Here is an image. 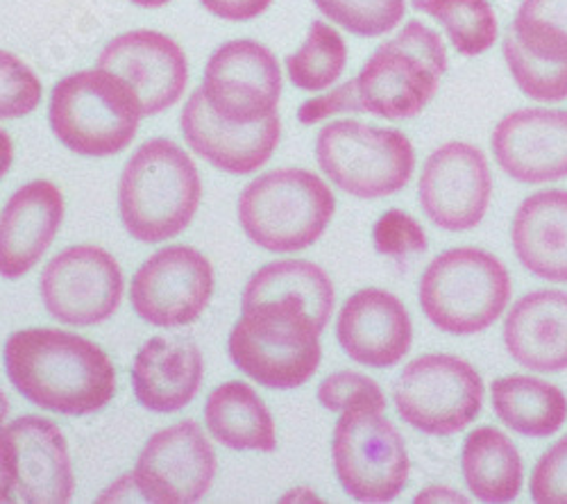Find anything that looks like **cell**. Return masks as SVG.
Returning <instances> with one entry per match:
<instances>
[{
	"mask_svg": "<svg viewBox=\"0 0 567 504\" xmlns=\"http://www.w3.org/2000/svg\"><path fill=\"white\" fill-rule=\"evenodd\" d=\"M200 89L207 105L223 121L252 125L277 114L281 69L264 43L234 39L214 51Z\"/></svg>",
	"mask_w": 567,
	"mask_h": 504,
	"instance_id": "cell-15",
	"label": "cell"
},
{
	"mask_svg": "<svg viewBox=\"0 0 567 504\" xmlns=\"http://www.w3.org/2000/svg\"><path fill=\"white\" fill-rule=\"evenodd\" d=\"M41 80L17 55L0 51V121L23 119L41 103Z\"/></svg>",
	"mask_w": 567,
	"mask_h": 504,
	"instance_id": "cell-32",
	"label": "cell"
},
{
	"mask_svg": "<svg viewBox=\"0 0 567 504\" xmlns=\"http://www.w3.org/2000/svg\"><path fill=\"white\" fill-rule=\"evenodd\" d=\"M461 471L470 493L482 502H511L523 488V456L504 432L491 425L467 434L461 452Z\"/></svg>",
	"mask_w": 567,
	"mask_h": 504,
	"instance_id": "cell-27",
	"label": "cell"
},
{
	"mask_svg": "<svg viewBox=\"0 0 567 504\" xmlns=\"http://www.w3.org/2000/svg\"><path fill=\"white\" fill-rule=\"evenodd\" d=\"M337 339L352 361L391 369L411 350V316L398 296L384 289H361L339 311Z\"/></svg>",
	"mask_w": 567,
	"mask_h": 504,
	"instance_id": "cell-21",
	"label": "cell"
},
{
	"mask_svg": "<svg viewBox=\"0 0 567 504\" xmlns=\"http://www.w3.org/2000/svg\"><path fill=\"white\" fill-rule=\"evenodd\" d=\"M64 220V196L49 179H32L0 214V275L19 280L45 255Z\"/></svg>",
	"mask_w": 567,
	"mask_h": 504,
	"instance_id": "cell-22",
	"label": "cell"
},
{
	"mask_svg": "<svg viewBox=\"0 0 567 504\" xmlns=\"http://www.w3.org/2000/svg\"><path fill=\"white\" fill-rule=\"evenodd\" d=\"M144 107L121 75L101 66L66 75L53 86L49 121L58 142L84 157L123 153L138 132Z\"/></svg>",
	"mask_w": 567,
	"mask_h": 504,
	"instance_id": "cell-4",
	"label": "cell"
},
{
	"mask_svg": "<svg viewBox=\"0 0 567 504\" xmlns=\"http://www.w3.org/2000/svg\"><path fill=\"white\" fill-rule=\"evenodd\" d=\"M130 3L136 8H144V10H157V8L168 6L171 0H130Z\"/></svg>",
	"mask_w": 567,
	"mask_h": 504,
	"instance_id": "cell-40",
	"label": "cell"
},
{
	"mask_svg": "<svg viewBox=\"0 0 567 504\" xmlns=\"http://www.w3.org/2000/svg\"><path fill=\"white\" fill-rule=\"evenodd\" d=\"M10 416V398L0 391V504L12 502L8 469H6V421Z\"/></svg>",
	"mask_w": 567,
	"mask_h": 504,
	"instance_id": "cell-38",
	"label": "cell"
},
{
	"mask_svg": "<svg viewBox=\"0 0 567 504\" xmlns=\"http://www.w3.org/2000/svg\"><path fill=\"white\" fill-rule=\"evenodd\" d=\"M332 456L343 491L357 502H391L409 484L404 439L382 409H346L334 428Z\"/></svg>",
	"mask_w": 567,
	"mask_h": 504,
	"instance_id": "cell-9",
	"label": "cell"
},
{
	"mask_svg": "<svg viewBox=\"0 0 567 504\" xmlns=\"http://www.w3.org/2000/svg\"><path fill=\"white\" fill-rule=\"evenodd\" d=\"M203 8L223 21H252L261 17L272 0H200Z\"/></svg>",
	"mask_w": 567,
	"mask_h": 504,
	"instance_id": "cell-37",
	"label": "cell"
},
{
	"mask_svg": "<svg viewBox=\"0 0 567 504\" xmlns=\"http://www.w3.org/2000/svg\"><path fill=\"white\" fill-rule=\"evenodd\" d=\"M318 402L343 414L352 407H374L386 411V395L372 378L357 371H339L327 376L318 387Z\"/></svg>",
	"mask_w": 567,
	"mask_h": 504,
	"instance_id": "cell-33",
	"label": "cell"
},
{
	"mask_svg": "<svg viewBox=\"0 0 567 504\" xmlns=\"http://www.w3.org/2000/svg\"><path fill=\"white\" fill-rule=\"evenodd\" d=\"M529 491L538 504H567V436L540 456L532 473Z\"/></svg>",
	"mask_w": 567,
	"mask_h": 504,
	"instance_id": "cell-35",
	"label": "cell"
},
{
	"mask_svg": "<svg viewBox=\"0 0 567 504\" xmlns=\"http://www.w3.org/2000/svg\"><path fill=\"white\" fill-rule=\"evenodd\" d=\"M316 162L341 192L377 200L402 192L415 168L409 136L354 119L334 121L318 132Z\"/></svg>",
	"mask_w": 567,
	"mask_h": 504,
	"instance_id": "cell-8",
	"label": "cell"
},
{
	"mask_svg": "<svg viewBox=\"0 0 567 504\" xmlns=\"http://www.w3.org/2000/svg\"><path fill=\"white\" fill-rule=\"evenodd\" d=\"M447 71V49L439 32L409 21L368 58L357 75L363 112L402 121L417 116L439 94Z\"/></svg>",
	"mask_w": 567,
	"mask_h": 504,
	"instance_id": "cell-6",
	"label": "cell"
},
{
	"mask_svg": "<svg viewBox=\"0 0 567 504\" xmlns=\"http://www.w3.org/2000/svg\"><path fill=\"white\" fill-rule=\"evenodd\" d=\"M203 200L196 162L168 140L141 144L118 182V212L125 230L141 244H159L192 225Z\"/></svg>",
	"mask_w": 567,
	"mask_h": 504,
	"instance_id": "cell-3",
	"label": "cell"
},
{
	"mask_svg": "<svg viewBox=\"0 0 567 504\" xmlns=\"http://www.w3.org/2000/svg\"><path fill=\"white\" fill-rule=\"evenodd\" d=\"M179 125L186 146L229 175L259 171L281 140V121L277 114L252 125L227 123L207 105L200 86L188 96Z\"/></svg>",
	"mask_w": 567,
	"mask_h": 504,
	"instance_id": "cell-20",
	"label": "cell"
},
{
	"mask_svg": "<svg viewBox=\"0 0 567 504\" xmlns=\"http://www.w3.org/2000/svg\"><path fill=\"white\" fill-rule=\"evenodd\" d=\"M12 162H14V142L12 136L0 127V179L10 173Z\"/></svg>",
	"mask_w": 567,
	"mask_h": 504,
	"instance_id": "cell-39",
	"label": "cell"
},
{
	"mask_svg": "<svg viewBox=\"0 0 567 504\" xmlns=\"http://www.w3.org/2000/svg\"><path fill=\"white\" fill-rule=\"evenodd\" d=\"M515 257L547 282H567V192L547 189L517 207L511 225Z\"/></svg>",
	"mask_w": 567,
	"mask_h": 504,
	"instance_id": "cell-25",
	"label": "cell"
},
{
	"mask_svg": "<svg viewBox=\"0 0 567 504\" xmlns=\"http://www.w3.org/2000/svg\"><path fill=\"white\" fill-rule=\"evenodd\" d=\"M205 378L200 348L188 339L155 337L132 363L134 395L155 414H173L192 402Z\"/></svg>",
	"mask_w": 567,
	"mask_h": 504,
	"instance_id": "cell-23",
	"label": "cell"
},
{
	"mask_svg": "<svg viewBox=\"0 0 567 504\" xmlns=\"http://www.w3.org/2000/svg\"><path fill=\"white\" fill-rule=\"evenodd\" d=\"M45 311L64 326L110 320L123 300V270L101 246H71L45 264L39 278Z\"/></svg>",
	"mask_w": 567,
	"mask_h": 504,
	"instance_id": "cell-12",
	"label": "cell"
},
{
	"mask_svg": "<svg viewBox=\"0 0 567 504\" xmlns=\"http://www.w3.org/2000/svg\"><path fill=\"white\" fill-rule=\"evenodd\" d=\"M493 175L482 148L450 142L436 148L422 166L417 200L436 227L465 233L477 227L491 205Z\"/></svg>",
	"mask_w": 567,
	"mask_h": 504,
	"instance_id": "cell-16",
	"label": "cell"
},
{
	"mask_svg": "<svg viewBox=\"0 0 567 504\" xmlns=\"http://www.w3.org/2000/svg\"><path fill=\"white\" fill-rule=\"evenodd\" d=\"M99 66L132 84L144 116L171 110L188 84V60L182 45L157 30H132L114 37L103 49Z\"/></svg>",
	"mask_w": 567,
	"mask_h": 504,
	"instance_id": "cell-18",
	"label": "cell"
},
{
	"mask_svg": "<svg viewBox=\"0 0 567 504\" xmlns=\"http://www.w3.org/2000/svg\"><path fill=\"white\" fill-rule=\"evenodd\" d=\"M497 166L523 185L567 177V112L527 107L506 114L493 130Z\"/></svg>",
	"mask_w": 567,
	"mask_h": 504,
	"instance_id": "cell-19",
	"label": "cell"
},
{
	"mask_svg": "<svg viewBox=\"0 0 567 504\" xmlns=\"http://www.w3.org/2000/svg\"><path fill=\"white\" fill-rule=\"evenodd\" d=\"M313 6L357 37H382L406 14V0H313Z\"/></svg>",
	"mask_w": 567,
	"mask_h": 504,
	"instance_id": "cell-31",
	"label": "cell"
},
{
	"mask_svg": "<svg viewBox=\"0 0 567 504\" xmlns=\"http://www.w3.org/2000/svg\"><path fill=\"white\" fill-rule=\"evenodd\" d=\"M329 185L305 168H277L241 192L236 214L246 237L268 253H300L313 246L334 218Z\"/></svg>",
	"mask_w": 567,
	"mask_h": 504,
	"instance_id": "cell-5",
	"label": "cell"
},
{
	"mask_svg": "<svg viewBox=\"0 0 567 504\" xmlns=\"http://www.w3.org/2000/svg\"><path fill=\"white\" fill-rule=\"evenodd\" d=\"M216 450L196 421H182L148 439L132 475L141 500L153 504H194L214 484Z\"/></svg>",
	"mask_w": 567,
	"mask_h": 504,
	"instance_id": "cell-14",
	"label": "cell"
},
{
	"mask_svg": "<svg viewBox=\"0 0 567 504\" xmlns=\"http://www.w3.org/2000/svg\"><path fill=\"white\" fill-rule=\"evenodd\" d=\"M348 45L337 28L313 21L300 49L287 58L289 80L302 91H324L346 71Z\"/></svg>",
	"mask_w": 567,
	"mask_h": 504,
	"instance_id": "cell-30",
	"label": "cell"
},
{
	"mask_svg": "<svg viewBox=\"0 0 567 504\" xmlns=\"http://www.w3.org/2000/svg\"><path fill=\"white\" fill-rule=\"evenodd\" d=\"M3 359L10 384L55 414H96L116 395V371L105 350L64 330H19L6 341Z\"/></svg>",
	"mask_w": 567,
	"mask_h": 504,
	"instance_id": "cell-2",
	"label": "cell"
},
{
	"mask_svg": "<svg viewBox=\"0 0 567 504\" xmlns=\"http://www.w3.org/2000/svg\"><path fill=\"white\" fill-rule=\"evenodd\" d=\"M205 425L229 450L275 452L277 428L259 393L246 382H225L205 402Z\"/></svg>",
	"mask_w": 567,
	"mask_h": 504,
	"instance_id": "cell-26",
	"label": "cell"
},
{
	"mask_svg": "<svg viewBox=\"0 0 567 504\" xmlns=\"http://www.w3.org/2000/svg\"><path fill=\"white\" fill-rule=\"evenodd\" d=\"M413 10L436 19L463 58H477L497 41L499 23L488 0H413Z\"/></svg>",
	"mask_w": 567,
	"mask_h": 504,
	"instance_id": "cell-29",
	"label": "cell"
},
{
	"mask_svg": "<svg viewBox=\"0 0 567 504\" xmlns=\"http://www.w3.org/2000/svg\"><path fill=\"white\" fill-rule=\"evenodd\" d=\"M504 346L513 361L536 373L567 369V294L538 289L519 298L504 320Z\"/></svg>",
	"mask_w": 567,
	"mask_h": 504,
	"instance_id": "cell-24",
	"label": "cell"
},
{
	"mask_svg": "<svg viewBox=\"0 0 567 504\" xmlns=\"http://www.w3.org/2000/svg\"><path fill=\"white\" fill-rule=\"evenodd\" d=\"M337 302L332 278L313 261L261 266L246 285L241 318L229 332L236 369L266 389H298L318 371L320 335Z\"/></svg>",
	"mask_w": 567,
	"mask_h": 504,
	"instance_id": "cell-1",
	"label": "cell"
},
{
	"mask_svg": "<svg viewBox=\"0 0 567 504\" xmlns=\"http://www.w3.org/2000/svg\"><path fill=\"white\" fill-rule=\"evenodd\" d=\"M363 107L359 103V91H357V78L337 86L329 91V94L309 99L307 103H302L298 119L302 125H313L320 123L329 116L337 114H361Z\"/></svg>",
	"mask_w": 567,
	"mask_h": 504,
	"instance_id": "cell-36",
	"label": "cell"
},
{
	"mask_svg": "<svg viewBox=\"0 0 567 504\" xmlns=\"http://www.w3.org/2000/svg\"><path fill=\"white\" fill-rule=\"evenodd\" d=\"M511 298L506 266L482 248H452L422 272L420 307L432 323L456 337L488 330Z\"/></svg>",
	"mask_w": 567,
	"mask_h": 504,
	"instance_id": "cell-7",
	"label": "cell"
},
{
	"mask_svg": "<svg viewBox=\"0 0 567 504\" xmlns=\"http://www.w3.org/2000/svg\"><path fill=\"white\" fill-rule=\"evenodd\" d=\"M491 393L497 419L523 436H551L567 421L565 393L545 380L508 376L495 380Z\"/></svg>",
	"mask_w": 567,
	"mask_h": 504,
	"instance_id": "cell-28",
	"label": "cell"
},
{
	"mask_svg": "<svg viewBox=\"0 0 567 504\" xmlns=\"http://www.w3.org/2000/svg\"><path fill=\"white\" fill-rule=\"evenodd\" d=\"M393 400L411 428L432 436H452L480 416L484 382L465 359L432 352L413 359L400 373Z\"/></svg>",
	"mask_w": 567,
	"mask_h": 504,
	"instance_id": "cell-10",
	"label": "cell"
},
{
	"mask_svg": "<svg viewBox=\"0 0 567 504\" xmlns=\"http://www.w3.org/2000/svg\"><path fill=\"white\" fill-rule=\"evenodd\" d=\"M212 294V261L192 246H168L138 266L130 287V302L148 326L173 330L196 323Z\"/></svg>",
	"mask_w": 567,
	"mask_h": 504,
	"instance_id": "cell-13",
	"label": "cell"
},
{
	"mask_svg": "<svg viewBox=\"0 0 567 504\" xmlns=\"http://www.w3.org/2000/svg\"><path fill=\"white\" fill-rule=\"evenodd\" d=\"M372 241L380 255L404 259L409 255H420L430 248L427 233L422 225L402 209H389L374 223Z\"/></svg>",
	"mask_w": 567,
	"mask_h": 504,
	"instance_id": "cell-34",
	"label": "cell"
},
{
	"mask_svg": "<svg viewBox=\"0 0 567 504\" xmlns=\"http://www.w3.org/2000/svg\"><path fill=\"white\" fill-rule=\"evenodd\" d=\"M502 53L527 99L567 101V0H523Z\"/></svg>",
	"mask_w": 567,
	"mask_h": 504,
	"instance_id": "cell-11",
	"label": "cell"
},
{
	"mask_svg": "<svg viewBox=\"0 0 567 504\" xmlns=\"http://www.w3.org/2000/svg\"><path fill=\"white\" fill-rule=\"evenodd\" d=\"M6 469L12 502L66 504L75 493L69 443L51 419L30 414L6 428Z\"/></svg>",
	"mask_w": 567,
	"mask_h": 504,
	"instance_id": "cell-17",
	"label": "cell"
}]
</instances>
